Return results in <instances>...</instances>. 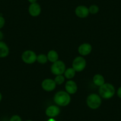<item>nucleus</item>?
Here are the masks:
<instances>
[{
    "instance_id": "f257e3e1",
    "label": "nucleus",
    "mask_w": 121,
    "mask_h": 121,
    "mask_svg": "<svg viewBox=\"0 0 121 121\" xmlns=\"http://www.w3.org/2000/svg\"><path fill=\"white\" fill-rule=\"evenodd\" d=\"M53 100L55 103L58 106H66L70 103L71 97L69 94H68L67 91H60L56 93Z\"/></svg>"
},
{
    "instance_id": "f03ea898",
    "label": "nucleus",
    "mask_w": 121,
    "mask_h": 121,
    "mask_svg": "<svg viewBox=\"0 0 121 121\" xmlns=\"http://www.w3.org/2000/svg\"><path fill=\"white\" fill-rule=\"evenodd\" d=\"M115 88L112 84L104 83L99 88L100 96L104 99H111L115 94Z\"/></svg>"
},
{
    "instance_id": "7ed1b4c3",
    "label": "nucleus",
    "mask_w": 121,
    "mask_h": 121,
    "mask_svg": "<svg viewBox=\"0 0 121 121\" xmlns=\"http://www.w3.org/2000/svg\"><path fill=\"white\" fill-rule=\"evenodd\" d=\"M87 104L90 109H97L102 104V99L97 94H91L87 97Z\"/></svg>"
},
{
    "instance_id": "20e7f679",
    "label": "nucleus",
    "mask_w": 121,
    "mask_h": 121,
    "mask_svg": "<svg viewBox=\"0 0 121 121\" xmlns=\"http://www.w3.org/2000/svg\"><path fill=\"white\" fill-rule=\"evenodd\" d=\"M65 64L62 60H57L51 66V72L54 75H62L65 71Z\"/></svg>"
},
{
    "instance_id": "39448f33",
    "label": "nucleus",
    "mask_w": 121,
    "mask_h": 121,
    "mask_svg": "<svg viewBox=\"0 0 121 121\" xmlns=\"http://www.w3.org/2000/svg\"><path fill=\"white\" fill-rule=\"evenodd\" d=\"M22 59L24 62L27 64H32L37 60V55L35 52L30 50L24 51L22 55Z\"/></svg>"
},
{
    "instance_id": "423d86ee",
    "label": "nucleus",
    "mask_w": 121,
    "mask_h": 121,
    "mask_svg": "<svg viewBox=\"0 0 121 121\" xmlns=\"http://www.w3.org/2000/svg\"><path fill=\"white\" fill-rule=\"evenodd\" d=\"M86 66V59L82 56H78L74 59L73 68L76 72H81L84 69Z\"/></svg>"
},
{
    "instance_id": "0eeeda50",
    "label": "nucleus",
    "mask_w": 121,
    "mask_h": 121,
    "mask_svg": "<svg viewBox=\"0 0 121 121\" xmlns=\"http://www.w3.org/2000/svg\"><path fill=\"white\" fill-rule=\"evenodd\" d=\"M56 85L54 80L51 78L45 79L42 82V87L46 91H53L55 88Z\"/></svg>"
},
{
    "instance_id": "6e6552de",
    "label": "nucleus",
    "mask_w": 121,
    "mask_h": 121,
    "mask_svg": "<svg viewBox=\"0 0 121 121\" xmlns=\"http://www.w3.org/2000/svg\"><path fill=\"white\" fill-rule=\"evenodd\" d=\"M75 13L77 17L83 18L87 17L90 13L88 8H87V7L84 5H79L75 9Z\"/></svg>"
},
{
    "instance_id": "1a4fd4ad",
    "label": "nucleus",
    "mask_w": 121,
    "mask_h": 121,
    "mask_svg": "<svg viewBox=\"0 0 121 121\" xmlns=\"http://www.w3.org/2000/svg\"><path fill=\"white\" fill-rule=\"evenodd\" d=\"M29 13L33 17H37L41 13V7L37 3L30 4L29 7Z\"/></svg>"
},
{
    "instance_id": "9d476101",
    "label": "nucleus",
    "mask_w": 121,
    "mask_h": 121,
    "mask_svg": "<svg viewBox=\"0 0 121 121\" xmlns=\"http://www.w3.org/2000/svg\"><path fill=\"white\" fill-rule=\"evenodd\" d=\"M45 113H46V115L48 117H50L52 118V117H54L59 115V113H60V109L57 106H49L46 109Z\"/></svg>"
},
{
    "instance_id": "9b49d317",
    "label": "nucleus",
    "mask_w": 121,
    "mask_h": 121,
    "mask_svg": "<svg viewBox=\"0 0 121 121\" xmlns=\"http://www.w3.org/2000/svg\"><path fill=\"white\" fill-rule=\"evenodd\" d=\"M65 88L66 91L69 95H74L77 91V86L75 82H74L73 80H69L67 81L65 84Z\"/></svg>"
},
{
    "instance_id": "f8f14e48",
    "label": "nucleus",
    "mask_w": 121,
    "mask_h": 121,
    "mask_svg": "<svg viewBox=\"0 0 121 121\" xmlns=\"http://www.w3.org/2000/svg\"><path fill=\"white\" fill-rule=\"evenodd\" d=\"M92 51V46L89 43H83L80 45L78 49V53L82 56H86L90 53Z\"/></svg>"
},
{
    "instance_id": "ddd939ff",
    "label": "nucleus",
    "mask_w": 121,
    "mask_h": 121,
    "mask_svg": "<svg viewBox=\"0 0 121 121\" xmlns=\"http://www.w3.org/2000/svg\"><path fill=\"white\" fill-rule=\"evenodd\" d=\"M10 52L8 45L4 42L0 41V58H4L7 56Z\"/></svg>"
},
{
    "instance_id": "4468645a",
    "label": "nucleus",
    "mask_w": 121,
    "mask_h": 121,
    "mask_svg": "<svg viewBox=\"0 0 121 121\" xmlns=\"http://www.w3.org/2000/svg\"><path fill=\"white\" fill-rule=\"evenodd\" d=\"M93 81L94 84L96 86H99V87H100L101 86H102V85L105 83V82H104V78L101 74H96L93 77Z\"/></svg>"
},
{
    "instance_id": "2eb2a0df",
    "label": "nucleus",
    "mask_w": 121,
    "mask_h": 121,
    "mask_svg": "<svg viewBox=\"0 0 121 121\" xmlns=\"http://www.w3.org/2000/svg\"><path fill=\"white\" fill-rule=\"evenodd\" d=\"M47 57L48 60H49L50 62H53V63L58 60V58H59L58 53L56 51H54V50H51L49 51L47 55Z\"/></svg>"
},
{
    "instance_id": "dca6fc26",
    "label": "nucleus",
    "mask_w": 121,
    "mask_h": 121,
    "mask_svg": "<svg viewBox=\"0 0 121 121\" xmlns=\"http://www.w3.org/2000/svg\"><path fill=\"white\" fill-rule=\"evenodd\" d=\"M75 71L73 68H69L65 69L64 72V77L67 79H72L74 77L75 75Z\"/></svg>"
},
{
    "instance_id": "f3484780",
    "label": "nucleus",
    "mask_w": 121,
    "mask_h": 121,
    "mask_svg": "<svg viewBox=\"0 0 121 121\" xmlns=\"http://www.w3.org/2000/svg\"><path fill=\"white\" fill-rule=\"evenodd\" d=\"M48 60V57L45 54H40L37 56V61L41 64H45Z\"/></svg>"
},
{
    "instance_id": "a211bd4d",
    "label": "nucleus",
    "mask_w": 121,
    "mask_h": 121,
    "mask_svg": "<svg viewBox=\"0 0 121 121\" xmlns=\"http://www.w3.org/2000/svg\"><path fill=\"white\" fill-rule=\"evenodd\" d=\"M56 84L60 85L64 83L65 81V77L62 75H58L55 77L54 79Z\"/></svg>"
},
{
    "instance_id": "6ab92c4d",
    "label": "nucleus",
    "mask_w": 121,
    "mask_h": 121,
    "mask_svg": "<svg viewBox=\"0 0 121 121\" xmlns=\"http://www.w3.org/2000/svg\"><path fill=\"white\" fill-rule=\"evenodd\" d=\"M89 13L91 14H97L99 11V8L96 5H91L88 9Z\"/></svg>"
},
{
    "instance_id": "aec40b11",
    "label": "nucleus",
    "mask_w": 121,
    "mask_h": 121,
    "mask_svg": "<svg viewBox=\"0 0 121 121\" xmlns=\"http://www.w3.org/2000/svg\"><path fill=\"white\" fill-rule=\"evenodd\" d=\"M5 23V18H4L2 14H0V30L4 26Z\"/></svg>"
},
{
    "instance_id": "412c9836",
    "label": "nucleus",
    "mask_w": 121,
    "mask_h": 121,
    "mask_svg": "<svg viewBox=\"0 0 121 121\" xmlns=\"http://www.w3.org/2000/svg\"><path fill=\"white\" fill-rule=\"evenodd\" d=\"M9 121H22V120L18 115H13V116H11Z\"/></svg>"
},
{
    "instance_id": "4be33fe9",
    "label": "nucleus",
    "mask_w": 121,
    "mask_h": 121,
    "mask_svg": "<svg viewBox=\"0 0 121 121\" xmlns=\"http://www.w3.org/2000/svg\"><path fill=\"white\" fill-rule=\"evenodd\" d=\"M116 94H117V96H118L119 98L121 99V86L118 88L117 91H116Z\"/></svg>"
},
{
    "instance_id": "5701e85b",
    "label": "nucleus",
    "mask_w": 121,
    "mask_h": 121,
    "mask_svg": "<svg viewBox=\"0 0 121 121\" xmlns=\"http://www.w3.org/2000/svg\"><path fill=\"white\" fill-rule=\"evenodd\" d=\"M3 38H4V34L2 32V31H1V30H0V41H1Z\"/></svg>"
},
{
    "instance_id": "b1692460",
    "label": "nucleus",
    "mask_w": 121,
    "mask_h": 121,
    "mask_svg": "<svg viewBox=\"0 0 121 121\" xmlns=\"http://www.w3.org/2000/svg\"><path fill=\"white\" fill-rule=\"evenodd\" d=\"M38 0H28V1L30 3V4H33V3H37Z\"/></svg>"
},
{
    "instance_id": "393cba45",
    "label": "nucleus",
    "mask_w": 121,
    "mask_h": 121,
    "mask_svg": "<svg viewBox=\"0 0 121 121\" xmlns=\"http://www.w3.org/2000/svg\"><path fill=\"white\" fill-rule=\"evenodd\" d=\"M2 98H3V96H2V94L0 93V102H1V101Z\"/></svg>"
},
{
    "instance_id": "a878e982",
    "label": "nucleus",
    "mask_w": 121,
    "mask_h": 121,
    "mask_svg": "<svg viewBox=\"0 0 121 121\" xmlns=\"http://www.w3.org/2000/svg\"><path fill=\"white\" fill-rule=\"evenodd\" d=\"M48 121H55V120L54 119H53V118H51V119H49Z\"/></svg>"
},
{
    "instance_id": "bb28decb",
    "label": "nucleus",
    "mask_w": 121,
    "mask_h": 121,
    "mask_svg": "<svg viewBox=\"0 0 121 121\" xmlns=\"http://www.w3.org/2000/svg\"><path fill=\"white\" fill-rule=\"evenodd\" d=\"M30 121V120H27V121Z\"/></svg>"
}]
</instances>
